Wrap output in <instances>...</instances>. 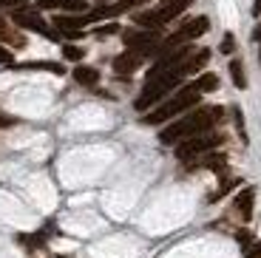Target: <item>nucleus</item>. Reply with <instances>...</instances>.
I'll list each match as a JSON object with an SVG mask.
<instances>
[{
  "instance_id": "nucleus-1",
  "label": "nucleus",
  "mask_w": 261,
  "mask_h": 258,
  "mask_svg": "<svg viewBox=\"0 0 261 258\" xmlns=\"http://www.w3.org/2000/svg\"><path fill=\"white\" fill-rule=\"evenodd\" d=\"M222 119H224V108H219V105L196 108L193 114L182 116L179 122H170L168 128L159 134V142L162 145H179V142H185V139H193V136H199V134L213 131Z\"/></svg>"
},
{
  "instance_id": "nucleus-2",
  "label": "nucleus",
  "mask_w": 261,
  "mask_h": 258,
  "mask_svg": "<svg viewBox=\"0 0 261 258\" xmlns=\"http://www.w3.org/2000/svg\"><path fill=\"white\" fill-rule=\"evenodd\" d=\"M199 99H202V91L196 88V83H190V85H185V88H179L176 94H173L168 102L159 105L156 111L145 114L142 119L148 125H162V122H168V119H173V116L185 114L188 108H196V105H199Z\"/></svg>"
},
{
  "instance_id": "nucleus-3",
  "label": "nucleus",
  "mask_w": 261,
  "mask_h": 258,
  "mask_svg": "<svg viewBox=\"0 0 261 258\" xmlns=\"http://www.w3.org/2000/svg\"><path fill=\"white\" fill-rule=\"evenodd\" d=\"M190 3H193V0H162L156 9L134 14V23H137L139 29H162L165 23H170L173 17H179Z\"/></svg>"
},
{
  "instance_id": "nucleus-4",
  "label": "nucleus",
  "mask_w": 261,
  "mask_h": 258,
  "mask_svg": "<svg viewBox=\"0 0 261 258\" xmlns=\"http://www.w3.org/2000/svg\"><path fill=\"white\" fill-rule=\"evenodd\" d=\"M185 80L182 71H173V74H165V77H156V80H145V88L142 94L137 97V111H148L150 105H156L159 99H165L170 94V91L176 88L179 83Z\"/></svg>"
},
{
  "instance_id": "nucleus-5",
  "label": "nucleus",
  "mask_w": 261,
  "mask_h": 258,
  "mask_svg": "<svg viewBox=\"0 0 261 258\" xmlns=\"http://www.w3.org/2000/svg\"><path fill=\"white\" fill-rule=\"evenodd\" d=\"M222 142H224V134H219V131L199 134V136H193V139H185V142L176 145V159L185 162V165H190V162H196L199 156L213 153Z\"/></svg>"
},
{
  "instance_id": "nucleus-6",
  "label": "nucleus",
  "mask_w": 261,
  "mask_h": 258,
  "mask_svg": "<svg viewBox=\"0 0 261 258\" xmlns=\"http://www.w3.org/2000/svg\"><path fill=\"white\" fill-rule=\"evenodd\" d=\"M122 43H125V48H134V51H142L150 57V54L162 51L165 37L159 34V29H128L122 34Z\"/></svg>"
},
{
  "instance_id": "nucleus-7",
  "label": "nucleus",
  "mask_w": 261,
  "mask_h": 258,
  "mask_svg": "<svg viewBox=\"0 0 261 258\" xmlns=\"http://www.w3.org/2000/svg\"><path fill=\"white\" fill-rule=\"evenodd\" d=\"M207 29H210V20H207V17H193L190 23H185L182 29H176V32L170 34V37H165L162 51H159V54L173 51V48H179V45H190V40L202 37V34L207 32Z\"/></svg>"
},
{
  "instance_id": "nucleus-8",
  "label": "nucleus",
  "mask_w": 261,
  "mask_h": 258,
  "mask_svg": "<svg viewBox=\"0 0 261 258\" xmlns=\"http://www.w3.org/2000/svg\"><path fill=\"white\" fill-rule=\"evenodd\" d=\"M12 23H14V26H20V29H29V32L43 34V37H48V40H60V37H63L57 29H51L46 20L40 17L37 9H29V6L14 9V12H12Z\"/></svg>"
},
{
  "instance_id": "nucleus-9",
  "label": "nucleus",
  "mask_w": 261,
  "mask_h": 258,
  "mask_svg": "<svg viewBox=\"0 0 261 258\" xmlns=\"http://www.w3.org/2000/svg\"><path fill=\"white\" fill-rule=\"evenodd\" d=\"M88 23H91L88 14H57V17H54V29L68 40H77Z\"/></svg>"
},
{
  "instance_id": "nucleus-10",
  "label": "nucleus",
  "mask_w": 261,
  "mask_h": 258,
  "mask_svg": "<svg viewBox=\"0 0 261 258\" xmlns=\"http://www.w3.org/2000/svg\"><path fill=\"white\" fill-rule=\"evenodd\" d=\"M145 60H148V54H142V51H134V48H125L122 54H119L117 60H114V71L117 74H134L139 68V65L145 63Z\"/></svg>"
},
{
  "instance_id": "nucleus-11",
  "label": "nucleus",
  "mask_w": 261,
  "mask_h": 258,
  "mask_svg": "<svg viewBox=\"0 0 261 258\" xmlns=\"http://www.w3.org/2000/svg\"><path fill=\"white\" fill-rule=\"evenodd\" d=\"M253 204H255V190H253V187H244L242 193L233 199V210L239 213V219H242V221L253 219Z\"/></svg>"
},
{
  "instance_id": "nucleus-12",
  "label": "nucleus",
  "mask_w": 261,
  "mask_h": 258,
  "mask_svg": "<svg viewBox=\"0 0 261 258\" xmlns=\"http://www.w3.org/2000/svg\"><path fill=\"white\" fill-rule=\"evenodd\" d=\"M128 9H134V3L130 0H117V3H102L99 9H94L91 14H88V20H105V17H119V14H125Z\"/></svg>"
},
{
  "instance_id": "nucleus-13",
  "label": "nucleus",
  "mask_w": 261,
  "mask_h": 258,
  "mask_svg": "<svg viewBox=\"0 0 261 258\" xmlns=\"http://www.w3.org/2000/svg\"><path fill=\"white\" fill-rule=\"evenodd\" d=\"M224 165H227V156L224 153H204V156H199L196 162H190L188 168H207V170H222Z\"/></svg>"
},
{
  "instance_id": "nucleus-14",
  "label": "nucleus",
  "mask_w": 261,
  "mask_h": 258,
  "mask_svg": "<svg viewBox=\"0 0 261 258\" xmlns=\"http://www.w3.org/2000/svg\"><path fill=\"white\" fill-rule=\"evenodd\" d=\"M0 43H9V45H14V48H23V45H26V37L0 17Z\"/></svg>"
},
{
  "instance_id": "nucleus-15",
  "label": "nucleus",
  "mask_w": 261,
  "mask_h": 258,
  "mask_svg": "<svg viewBox=\"0 0 261 258\" xmlns=\"http://www.w3.org/2000/svg\"><path fill=\"white\" fill-rule=\"evenodd\" d=\"M74 80H77L80 85H85V88H94V85L99 83V71L91 68V65H77V68H74Z\"/></svg>"
},
{
  "instance_id": "nucleus-16",
  "label": "nucleus",
  "mask_w": 261,
  "mask_h": 258,
  "mask_svg": "<svg viewBox=\"0 0 261 258\" xmlns=\"http://www.w3.org/2000/svg\"><path fill=\"white\" fill-rule=\"evenodd\" d=\"M17 68H29V71H51V74H65L63 63H17Z\"/></svg>"
},
{
  "instance_id": "nucleus-17",
  "label": "nucleus",
  "mask_w": 261,
  "mask_h": 258,
  "mask_svg": "<svg viewBox=\"0 0 261 258\" xmlns=\"http://www.w3.org/2000/svg\"><path fill=\"white\" fill-rule=\"evenodd\" d=\"M236 185H242V179H239V176H222V185H219V190H216V193L210 196L207 201H219L222 196H227Z\"/></svg>"
},
{
  "instance_id": "nucleus-18",
  "label": "nucleus",
  "mask_w": 261,
  "mask_h": 258,
  "mask_svg": "<svg viewBox=\"0 0 261 258\" xmlns=\"http://www.w3.org/2000/svg\"><path fill=\"white\" fill-rule=\"evenodd\" d=\"M230 77H233L236 88H247V77H244V65H242V60H233V63H230Z\"/></svg>"
},
{
  "instance_id": "nucleus-19",
  "label": "nucleus",
  "mask_w": 261,
  "mask_h": 258,
  "mask_svg": "<svg viewBox=\"0 0 261 258\" xmlns=\"http://www.w3.org/2000/svg\"><path fill=\"white\" fill-rule=\"evenodd\" d=\"M196 88L202 91V94L216 91V88H219V77H216V74H202V77L196 80Z\"/></svg>"
},
{
  "instance_id": "nucleus-20",
  "label": "nucleus",
  "mask_w": 261,
  "mask_h": 258,
  "mask_svg": "<svg viewBox=\"0 0 261 258\" xmlns=\"http://www.w3.org/2000/svg\"><path fill=\"white\" fill-rule=\"evenodd\" d=\"M63 57L65 60H83L85 48H80V45H63Z\"/></svg>"
},
{
  "instance_id": "nucleus-21",
  "label": "nucleus",
  "mask_w": 261,
  "mask_h": 258,
  "mask_svg": "<svg viewBox=\"0 0 261 258\" xmlns=\"http://www.w3.org/2000/svg\"><path fill=\"white\" fill-rule=\"evenodd\" d=\"M0 65H6V68H17V63H14V54L9 51V48H3V45H0Z\"/></svg>"
},
{
  "instance_id": "nucleus-22",
  "label": "nucleus",
  "mask_w": 261,
  "mask_h": 258,
  "mask_svg": "<svg viewBox=\"0 0 261 258\" xmlns=\"http://www.w3.org/2000/svg\"><path fill=\"white\" fill-rule=\"evenodd\" d=\"M40 9H65L68 6V0H37Z\"/></svg>"
},
{
  "instance_id": "nucleus-23",
  "label": "nucleus",
  "mask_w": 261,
  "mask_h": 258,
  "mask_svg": "<svg viewBox=\"0 0 261 258\" xmlns=\"http://www.w3.org/2000/svg\"><path fill=\"white\" fill-rule=\"evenodd\" d=\"M233 116H236V128H239V136H242V142H247V131H244L242 111H239V108H233Z\"/></svg>"
},
{
  "instance_id": "nucleus-24",
  "label": "nucleus",
  "mask_w": 261,
  "mask_h": 258,
  "mask_svg": "<svg viewBox=\"0 0 261 258\" xmlns=\"http://www.w3.org/2000/svg\"><path fill=\"white\" fill-rule=\"evenodd\" d=\"M236 48V37L233 34H224V40H222V54H230Z\"/></svg>"
},
{
  "instance_id": "nucleus-25",
  "label": "nucleus",
  "mask_w": 261,
  "mask_h": 258,
  "mask_svg": "<svg viewBox=\"0 0 261 258\" xmlns=\"http://www.w3.org/2000/svg\"><path fill=\"white\" fill-rule=\"evenodd\" d=\"M23 3H26V0H0V9H23Z\"/></svg>"
},
{
  "instance_id": "nucleus-26",
  "label": "nucleus",
  "mask_w": 261,
  "mask_h": 258,
  "mask_svg": "<svg viewBox=\"0 0 261 258\" xmlns=\"http://www.w3.org/2000/svg\"><path fill=\"white\" fill-rule=\"evenodd\" d=\"M117 32H119V26H117V23H111V26L97 29V37H105V34H117Z\"/></svg>"
},
{
  "instance_id": "nucleus-27",
  "label": "nucleus",
  "mask_w": 261,
  "mask_h": 258,
  "mask_svg": "<svg viewBox=\"0 0 261 258\" xmlns=\"http://www.w3.org/2000/svg\"><path fill=\"white\" fill-rule=\"evenodd\" d=\"M17 119L14 116H9V114H0V128H9V125H14Z\"/></svg>"
},
{
  "instance_id": "nucleus-28",
  "label": "nucleus",
  "mask_w": 261,
  "mask_h": 258,
  "mask_svg": "<svg viewBox=\"0 0 261 258\" xmlns=\"http://www.w3.org/2000/svg\"><path fill=\"white\" fill-rule=\"evenodd\" d=\"M247 258H261V241L253 247V250H250V255H247Z\"/></svg>"
},
{
  "instance_id": "nucleus-29",
  "label": "nucleus",
  "mask_w": 261,
  "mask_h": 258,
  "mask_svg": "<svg viewBox=\"0 0 261 258\" xmlns=\"http://www.w3.org/2000/svg\"><path fill=\"white\" fill-rule=\"evenodd\" d=\"M253 40H255V43H261V20H258V26H255V32H253Z\"/></svg>"
},
{
  "instance_id": "nucleus-30",
  "label": "nucleus",
  "mask_w": 261,
  "mask_h": 258,
  "mask_svg": "<svg viewBox=\"0 0 261 258\" xmlns=\"http://www.w3.org/2000/svg\"><path fill=\"white\" fill-rule=\"evenodd\" d=\"M253 14H255V17H261V0H255V3H253Z\"/></svg>"
},
{
  "instance_id": "nucleus-31",
  "label": "nucleus",
  "mask_w": 261,
  "mask_h": 258,
  "mask_svg": "<svg viewBox=\"0 0 261 258\" xmlns=\"http://www.w3.org/2000/svg\"><path fill=\"white\" fill-rule=\"evenodd\" d=\"M130 3H134V6H139V3H150V0H130Z\"/></svg>"
},
{
  "instance_id": "nucleus-32",
  "label": "nucleus",
  "mask_w": 261,
  "mask_h": 258,
  "mask_svg": "<svg viewBox=\"0 0 261 258\" xmlns=\"http://www.w3.org/2000/svg\"><path fill=\"white\" fill-rule=\"evenodd\" d=\"M99 3H108V0H99Z\"/></svg>"
},
{
  "instance_id": "nucleus-33",
  "label": "nucleus",
  "mask_w": 261,
  "mask_h": 258,
  "mask_svg": "<svg viewBox=\"0 0 261 258\" xmlns=\"http://www.w3.org/2000/svg\"><path fill=\"white\" fill-rule=\"evenodd\" d=\"M258 60H261V51H258Z\"/></svg>"
}]
</instances>
